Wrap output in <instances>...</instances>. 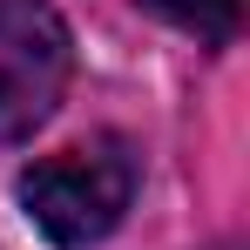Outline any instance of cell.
I'll use <instances>...</instances> for the list:
<instances>
[{"label": "cell", "mask_w": 250, "mask_h": 250, "mask_svg": "<svg viewBox=\"0 0 250 250\" xmlns=\"http://www.w3.org/2000/svg\"><path fill=\"white\" fill-rule=\"evenodd\" d=\"M14 196L47 244L88 250L135 203V156H128L122 135H95L82 149H61V156H41L34 169H21Z\"/></svg>", "instance_id": "obj_1"}, {"label": "cell", "mask_w": 250, "mask_h": 250, "mask_svg": "<svg viewBox=\"0 0 250 250\" xmlns=\"http://www.w3.org/2000/svg\"><path fill=\"white\" fill-rule=\"evenodd\" d=\"M75 75L68 21L47 0H0V142H27Z\"/></svg>", "instance_id": "obj_2"}, {"label": "cell", "mask_w": 250, "mask_h": 250, "mask_svg": "<svg viewBox=\"0 0 250 250\" xmlns=\"http://www.w3.org/2000/svg\"><path fill=\"white\" fill-rule=\"evenodd\" d=\"M135 7L176 21V27L196 34V41H230V34H237V14H244V0H135Z\"/></svg>", "instance_id": "obj_3"}]
</instances>
